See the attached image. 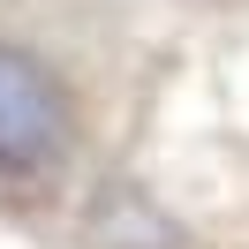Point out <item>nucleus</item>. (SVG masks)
I'll return each instance as SVG.
<instances>
[{"instance_id": "nucleus-1", "label": "nucleus", "mask_w": 249, "mask_h": 249, "mask_svg": "<svg viewBox=\"0 0 249 249\" xmlns=\"http://www.w3.org/2000/svg\"><path fill=\"white\" fill-rule=\"evenodd\" d=\"M76 136V106H68L61 76H53L38 53L8 46L0 38V181H46L68 159Z\"/></svg>"}]
</instances>
